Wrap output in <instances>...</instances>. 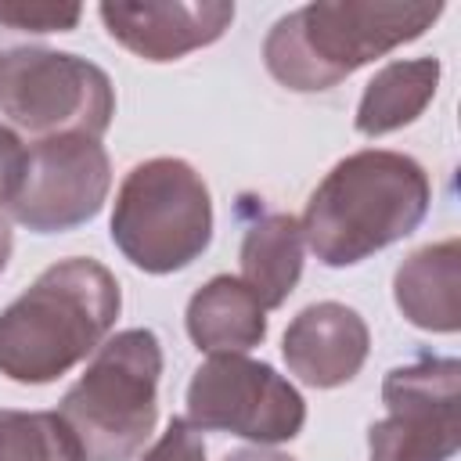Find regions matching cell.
Masks as SVG:
<instances>
[{
    "mask_svg": "<svg viewBox=\"0 0 461 461\" xmlns=\"http://www.w3.org/2000/svg\"><path fill=\"white\" fill-rule=\"evenodd\" d=\"M223 461H295V457H288L281 450H267V447H245V450L227 454Z\"/></svg>",
    "mask_w": 461,
    "mask_h": 461,
    "instance_id": "20",
    "label": "cell"
},
{
    "mask_svg": "<svg viewBox=\"0 0 461 461\" xmlns=\"http://www.w3.org/2000/svg\"><path fill=\"white\" fill-rule=\"evenodd\" d=\"M429 202V176L411 155L367 148L317 184L299 220L303 241L324 267H353L418 230Z\"/></svg>",
    "mask_w": 461,
    "mask_h": 461,
    "instance_id": "2",
    "label": "cell"
},
{
    "mask_svg": "<svg viewBox=\"0 0 461 461\" xmlns=\"http://www.w3.org/2000/svg\"><path fill=\"white\" fill-rule=\"evenodd\" d=\"M101 22L115 43L144 61H176L216 43L234 22L227 0H169V4H101Z\"/></svg>",
    "mask_w": 461,
    "mask_h": 461,
    "instance_id": "10",
    "label": "cell"
},
{
    "mask_svg": "<svg viewBox=\"0 0 461 461\" xmlns=\"http://www.w3.org/2000/svg\"><path fill=\"white\" fill-rule=\"evenodd\" d=\"M25 148L18 140V133H11L0 122V205H11V198L18 194L22 173H25Z\"/></svg>",
    "mask_w": 461,
    "mask_h": 461,
    "instance_id": "19",
    "label": "cell"
},
{
    "mask_svg": "<svg viewBox=\"0 0 461 461\" xmlns=\"http://www.w3.org/2000/svg\"><path fill=\"white\" fill-rule=\"evenodd\" d=\"M187 335L209 357L245 353L267 339V310L241 277L220 274L205 281L187 303Z\"/></svg>",
    "mask_w": 461,
    "mask_h": 461,
    "instance_id": "13",
    "label": "cell"
},
{
    "mask_svg": "<svg viewBox=\"0 0 461 461\" xmlns=\"http://www.w3.org/2000/svg\"><path fill=\"white\" fill-rule=\"evenodd\" d=\"M400 313L425 331H457L461 324V245L447 238L407 256L393 277Z\"/></svg>",
    "mask_w": 461,
    "mask_h": 461,
    "instance_id": "12",
    "label": "cell"
},
{
    "mask_svg": "<svg viewBox=\"0 0 461 461\" xmlns=\"http://www.w3.org/2000/svg\"><path fill=\"white\" fill-rule=\"evenodd\" d=\"M112 187V162L101 140L50 137L36 140L25 155L11 216L36 234H61L94 220Z\"/></svg>",
    "mask_w": 461,
    "mask_h": 461,
    "instance_id": "9",
    "label": "cell"
},
{
    "mask_svg": "<svg viewBox=\"0 0 461 461\" xmlns=\"http://www.w3.org/2000/svg\"><path fill=\"white\" fill-rule=\"evenodd\" d=\"M83 18L79 4H25V0H4L0 4V25H11L18 32H68Z\"/></svg>",
    "mask_w": 461,
    "mask_h": 461,
    "instance_id": "17",
    "label": "cell"
},
{
    "mask_svg": "<svg viewBox=\"0 0 461 461\" xmlns=\"http://www.w3.org/2000/svg\"><path fill=\"white\" fill-rule=\"evenodd\" d=\"M115 249L144 274L191 267L212 241V198L184 158H148L126 173L112 209Z\"/></svg>",
    "mask_w": 461,
    "mask_h": 461,
    "instance_id": "5",
    "label": "cell"
},
{
    "mask_svg": "<svg viewBox=\"0 0 461 461\" xmlns=\"http://www.w3.org/2000/svg\"><path fill=\"white\" fill-rule=\"evenodd\" d=\"M7 259H11V227H7V220L0 216V274H4Z\"/></svg>",
    "mask_w": 461,
    "mask_h": 461,
    "instance_id": "21",
    "label": "cell"
},
{
    "mask_svg": "<svg viewBox=\"0 0 461 461\" xmlns=\"http://www.w3.org/2000/svg\"><path fill=\"white\" fill-rule=\"evenodd\" d=\"M187 421L198 432H230L270 447L303 432L306 400L270 364L245 353H216L191 375Z\"/></svg>",
    "mask_w": 461,
    "mask_h": 461,
    "instance_id": "7",
    "label": "cell"
},
{
    "mask_svg": "<svg viewBox=\"0 0 461 461\" xmlns=\"http://www.w3.org/2000/svg\"><path fill=\"white\" fill-rule=\"evenodd\" d=\"M122 306L119 281L86 256L47 267L0 313V375L43 385L86 360L112 331Z\"/></svg>",
    "mask_w": 461,
    "mask_h": 461,
    "instance_id": "1",
    "label": "cell"
},
{
    "mask_svg": "<svg viewBox=\"0 0 461 461\" xmlns=\"http://www.w3.org/2000/svg\"><path fill=\"white\" fill-rule=\"evenodd\" d=\"M162 342L148 328H126L97 346L83 378L61 396V421L86 461H133L158 421Z\"/></svg>",
    "mask_w": 461,
    "mask_h": 461,
    "instance_id": "4",
    "label": "cell"
},
{
    "mask_svg": "<svg viewBox=\"0 0 461 461\" xmlns=\"http://www.w3.org/2000/svg\"><path fill=\"white\" fill-rule=\"evenodd\" d=\"M457 389L461 364L454 357L393 367L382 382L389 414L367 429L371 461H450L461 447Z\"/></svg>",
    "mask_w": 461,
    "mask_h": 461,
    "instance_id": "8",
    "label": "cell"
},
{
    "mask_svg": "<svg viewBox=\"0 0 461 461\" xmlns=\"http://www.w3.org/2000/svg\"><path fill=\"white\" fill-rule=\"evenodd\" d=\"M303 227L288 212H267L249 223L241 241V281L263 303V310L281 306L303 274Z\"/></svg>",
    "mask_w": 461,
    "mask_h": 461,
    "instance_id": "14",
    "label": "cell"
},
{
    "mask_svg": "<svg viewBox=\"0 0 461 461\" xmlns=\"http://www.w3.org/2000/svg\"><path fill=\"white\" fill-rule=\"evenodd\" d=\"M0 461H86L58 411H0Z\"/></svg>",
    "mask_w": 461,
    "mask_h": 461,
    "instance_id": "16",
    "label": "cell"
},
{
    "mask_svg": "<svg viewBox=\"0 0 461 461\" xmlns=\"http://www.w3.org/2000/svg\"><path fill=\"white\" fill-rule=\"evenodd\" d=\"M0 115L36 140H97L112 126L115 90L108 72L86 58L47 47H14L0 58Z\"/></svg>",
    "mask_w": 461,
    "mask_h": 461,
    "instance_id": "6",
    "label": "cell"
},
{
    "mask_svg": "<svg viewBox=\"0 0 461 461\" xmlns=\"http://www.w3.org/2000/svg\"><path fill=\"white\" fill-rule=\"evenodd\" d=\"M439 14L443 4L411 0L306 4L274 22L263 43V61L267 72L288 90H328L360 65L418 40Z\"/></svg>",
    "mask_w": 461,
    "mask_h": 461,
    "instance_id": "3",
    "label": "cell"
},
{
    "mask_svg": "<svg viewBox=\"0 0 461 461\" xmlns=\"http://www.w3.org/2000/svg\"><path fill=\"white\" fill-rule=\"evenodd\" d=\"M371 349V331L364 317L346 303H313L292 317L281 339L288 371L313 385L335 389L360 375Z\"/></svg>",
    "mask_w": 461,
    "mask_h": 461,
    "instance_id": "11",
    "label": "cell"
},
{
    "mask_svg": "<svg viewBox=\"0 0 461 461\" xmlns=\"http://www.w3.org/2000/svg\"><path fill=\"white\" fill-rule=\"evenodd\" d=\"M140 461H205L202 432L187 418H173L169 429L158 436V443Z\"/></svg>",
    "mask_w": 461,
    "mask_h": 461,
    "instance_id": "18",
    "label": "cell"
},
{
    "mask_svg": "<svg viewBox=\"0 0 461 461\" xmlns=\"http://www.w3.org/2000/svg\"><path fill=\"white\" fill-rule=\"evenodd\" d=\"M436 86H439L436 58L389 61L385 68L375 72V79L360 94L357 119H353L357 133L382 137V133H393V130L414 122L436 97Z\"/></svg>",
    "mask_w": 461,
    "mask_h": 461,
    "instance_id": "15",
    "label": "cell"
}]
</instances>
